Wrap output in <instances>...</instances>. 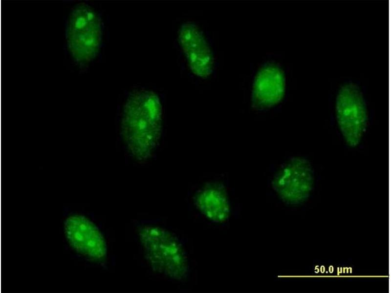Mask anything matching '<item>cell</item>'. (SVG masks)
Segmentation results:
<instances>
[{"mask_svg":"<svg viewBox=\"0 0 391 293\" xmlns=\"http://www.w3.org/2000/svg\"><path fill=\"white\" fill-rule=\"evenodd\" d=\"M195 203L200 211L209 220L222 223L229 217V200L223 188L218 184H211L200 190L196 196Z\"/></svg>","mask_w":391,"mask_h":293,"instance_id":"obj_9","label":"cell"},{"mask_svg":"<svg viewBox=\"0 0 391 293\" xmlns=\"http://www.w3.org/2000/svg\"><path fill=\"white\" fill-rule=\"evenodd\" d=\"M102 24L96 12L85 3L72 10L68 21L66 40L74 60L86 63L98 54L102 41Z\"/></svg>","mask_w":391,"mask_h":293,"instance_id":"obj_3","label":"cell"},{"mask_svg":"<svg viewBox=\"0 0 391 293\" xmlns=\"http://www.w3.org/2000/svg\"><path fill=\"white\" fill-rule=\"evenodd\" d=\"M314 182V172L310 162L305 158L294 157L279 170L272 185L283 201L296 204L308 198Z\"/></svg>","mask_w":391,"mask_h":293,"instance_id":"obj_5","label":"cell"},{"mask_svg":"<svg viewBox=\"0 0 391 293\" xmlns=\"http://www.w3.org/2000/svg\"><path fill=\"white\" fill-rule=\"evenodd\" d=\"M162 107L158 96L149 90L132 92L124 106L121 123L122 139L136 161L149 159L159 142Z\"/></svg>","mask_w":391,"mask_h":293,"instance_id":"obj_1","label":"cell"},{"mask_svg":"<svg viewBox=\"0 0 391 293\" xmlns=\"http://www.w3.org/2000/svg\"><path fill=\"white\" fill-rule=\"evenodd\" d=\"M285 90V79L282 70L277 65L269 64L258 72L253 84L252 103L258 108L271 107L283 99Z\"/></svg>","mask_w":391,"mask_h":293,"instance_id":"obj_8","label":"cell"},{"mask_svg":"<svg viewBox=\"0 0 391 293\" xmlns=\"http://www.w3.org/2000/svg\"><path fill=\"white\" fill-rule=\"evenodd\" d=\"M66 237L78 252L95 260H102L107 255L105 240L97 227L84 216L73 215L65 222Z\"/></svg>","mask_w":391,"mask_h":293,"instance_id":"obj_6","label":"cell"},{"mask_svg":"<svg viewBox=\"0 0 391 293\" xmlns=\"http://www.w3.org/2000/svg\"><path fill=\"white\" fill-rule=\"evenodd\" d=\"M178 40L192 72L200 78H207L213 71L212 52L203 33L195 23L181 25Z\"/></svg>","mask_w":391,"mask_h":293,"instance_id":"obj_7","label":"cell"},{"mask_svg":"<svg viewBox=\"0 0 391 293\" xmlns=\"http://www.w3.org/2000/svg\"><path fill=\"white\" fill-rule=\"evenodd\" d=\"M138 235L146 258L155 272L181 280L188 272V261L181 243L171 232L155 226L141 227Z\"/></svg>","mask_w":391,"mask_h":293,"instance_id":"obj_2","label":"cell"},{"mask_svg":"<svg viewBox=\"0 0 391 293\" xmlns=\"http://www.w3.org/2000/svg\"><path fill=\"white\" fill-rule=\"evenodd\" d=\"M340 131L346 144L355 147L360 143L367 128L368 115L359 87L354 84L343 85L338 91L335 106Z\"/></svg>","mask_w":391,"mask_h":293,"instance_id":"obj_4","label":"cell"}]
</instances>
